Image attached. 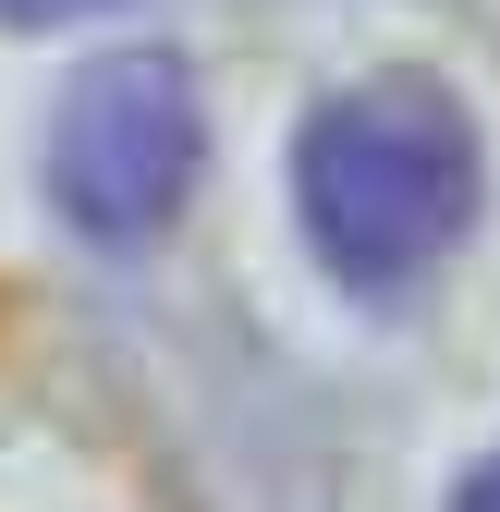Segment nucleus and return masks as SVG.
<instances>
[{
    "label": "nucleus",
    "instance_id": "1",
    "mask_svg": "<svg viewBox=\"0 0 500 512\" xmlns=\"http://www.w3.org/2000/svg\"><path fill=\"white\" fill-rule=\"evenodd\" d=\"M488 147L440 74H354L293 135V208L342 293H415L476 232Z\"/></svg>",
    "mask_w": 500,
    "mask_h": 512
},
{
    "label": "nucleus",
    "instance_id": "2",
    "mask_svg": "<svg viewBox=\"0 0 500 512\" xmlns=\"http://www.w3.org/2000/svg\"><path fill=\"white\" fill-rule=\"evenodd\" d=\"M208 171V110L171 49H98L49 110V208L86 244H159Z\"/></svg>",
    "mask_w": 500,
    "mask_h": 512
},
{
    "label": "nucleus",
    "instance_id": "3",
    "mask_svg": "<svg viewBox=\"0 0 500 512\" xmlns=\"http://www.w3.org/2000/svg\"><path fill=\"white\" fill-rule=\"evenodd\" d=\"M74 13H110V0H0V25H74Z\"/></svg>",
    "mask_w": 500,
    "mask_h": 512
},
{
    "label": "nucleus",
    "instance_id": "4",
    "mask_svg": "<svg viewBox=\"0 0 500 512\" xmlns=\"http://www.w3.org/2000/svg\"><path fill=\"white\" fill-rule=\"evenodd\" d=\"M452 512H500V452H488V464H476V476L452 488Z\"/></svg>",
    "mask_w": 500,
    "mask_h": 512
}]
</instances>
